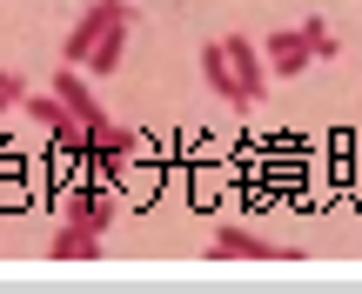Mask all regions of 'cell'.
<instances>
[{
	"label": "cell",
	"mask_w": 362,
	"mask_h": 294,
	"mask_svg": "<svg viewBox=\"0 0 362 294\" xmlns=\"http://www.w3.org/2000/svg\"><path fill=\"white\" fill-rule=\"evenodd\" d=\"M134 154H141V134H134V128H121V121H94V128H88V167H81V174L121 188V174H128Z\"/></svg>",
	"instance_id": "1"
},
{
	"label": "cell",
	"mask_w": 362,
	"mask_h": 294,
	"mask_svg": "<svg viewBox=\"0 0 362 294\" xmlns=\"http://www.w3.org/2000/svg\"><path fill=\"white\" fill-rule=\"evenodd\" d=\"M121 20H134V0H94V7L74 20V34L61 40V61H67V67H88V61H94V47H101V40L115 34Z\"/></svg>",
	"instance_id": "2"
},
{
	"label": "cell",
	"mask_w": 362,
	"mask_h": 294,
	"mask_svg": "<svg viewBox=\"0 0 362 294\" xmlns=\"http://www.w3.org/2000/svg\"><path fill=\"white\" fill-rule=\"evenodd\" d=\"M61 221H67V228H88V234H101L107 221H115V188L88 174L81 188H67V201H61Z\"/></svg>",
	"instance_id": "3"
},
{
	"label": "cell",
	"mask_w": 362,
	"mask_h": 294,
	"mask_svg": "<svg viewBox=\"0 0 362 294\" xmlns=\"http://www.w3.org/2000/svg\"><path fill=\"white\" fill-rule=\"evenodd\" d=\"M221 47H228V67H235V87H242V101L255 107L262 94H269V61H262L255 40H242V34H228Z\"/></svg>",
	"instance_id": "4"
},
{
	"label": "cell",
	"mask_w": 362,
	"mask_h": 294,
	"mask_svg": "<svg viewBox=\"0 0 362 294\" xmlns=\"http://www.w3.org/2000/svg\"><path fill=\"white\" fill-rule=\"evenodd\" d=\"M47 94H54V101H61L67 114L81 121V128H94V121H107V114H101V101L88 94V80H81V67H67V61H61V74H54V87H47Z\"/></svg>",
	"instance_id": "5"
},
{
	"label": "cell",
	"mask_w": 362,
	"mask_h": 294,
	"mask_svg": "<svg viewBox=\"0 0 362 294\" xmlns=\"http://www.w3.org/2000/svg\"><path fill=\"white\" fill-rule=\"evenodd\" d=\"M202 80H208L215 101H228L235 114H248V101H242V87H235V67H228V47H221V40H208V47H202Z\"/></svg>",
	"instance_id": "6"
},
{
	"label": "cell",
	"mask_w": 362,
	"mask_h": 294,
	"mask_svg": "<svg viewBox=\"0 0 362 294\" xmlns=\"http://www.w3.org/2000/svg\"><path fill=\"white\" fill-rule=\"evenodd\" d=\"M215 255L221 261H296L282 241H262V234H242V228H221L215 234Z\"/></svg>",
	"instance_id": "7"
},
{
	"label": "cell",
	"mask_w": 362,
	"mask_h": 294,
	"mask_svg": "<svg viewBox=\"0 0 362 294\" xmlns=\"http://www.w3.org/2000/svg\"><path fill=\"white\" fill-rule=\"evenodd\" d=\"M262 61H269V74H302V67H309L315 54H309V40H302V27H296V34L282 27V34H275L269 47H262Z\"/></svg>",
	"instance_id": "8"
},
{
	"label": "cell",
	"mask_w": 362,
	"mask_h": 294,
	"mask_svg": "<svg viewBox=\"0 0 362 294\" xmlns=\"http://www.w3.org/2000/svg\"><path fill=\"white\" fill-rule=\"evenodd\" d=\"M54 261H94L101 255V234H88V228H67L61 221V234H54V247H47Z\"/></svg>",
	"instance_id": "9"
},
{
	"label": "cell",
	"mask_w": 362,
	"mask_h": 294,
	"mask_svg": "<svg viewBox=\"0 0 362 294\" xmlns=\"http://www.w3.org/2000/svg\"><path fill=\"white\" fill-rule=\"evenodd\" d=\"M302 40H309V54H315V61H336V34H329V20H322V13H309V20H302Z\"/></svg>",
	"instance_id": "10"
},
{
	"label": "cell",
	"mask_w": 362,
	"mask_h": 294,
	"mask_svg": "<svg viewBox=\"0 0 362 294\" xmlns=\"http://www.w3.org/2000/svg\"><path fill=\"white\" fill-rule=\"evenodd\" d=\"M21 101H27V80L13 74V67H0V114H13Z\"/></svg>",
	"instance_id": "11"
}]
</instances>
